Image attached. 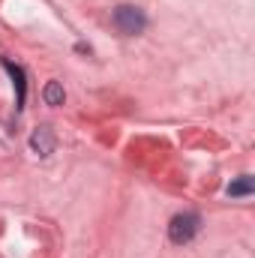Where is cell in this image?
<instances>
[{
  "instance_id": "cell-1",
  "label": "cell",
  "mask_w": 255,
  "mask_h": 258,
  "mask_svg": "<svg viewBox=\"0 0 255 258\" xmlns=\"http://www.w3.org/2000/svg\"><path fill=\"white\" fill-rule=\"evenodd\" d=\"M111 21H114V27H117L123 36H138V33H144V27H147L144 9H138V6H132V3H120V6L111 12Z\"/></svg>"
},
{
  "instance_id": "cell-2",
  "label": "cell",
  "mask_w": 255,
  "mask_h": 258,
  "mask_svg": "<svg viewBox=\"0 0 255 258\" xmlns=\"http://www.w3.org/2000/svg\"><path fill=\"white\" fill-rule=\"evenodd\" d=\"M198 231H201V216H198V213H177V216L168 222V240L177 243V246L189 243Z\"/></svg>"
},
{
  "instance_id": "cell-3",
  "label": "cell",
  "mask_w": 255,
  "mask_h": 258,
  "mask_svg": "<svg viewBox=\"0 0 255 258\" xmlns=\"http://www.w3.org/2000/svg\"><path fill=\"white\" fill-rule=\"evenodd\" d=\"M54 144H57V138H54V129L51 126L33 129V135H30V150H33L36 156H51V153H54Z\"/></svg>"
},
{
  "instance_id": "cell-4",
  "label": "cell",
  "mask_w": 255,
  "mask_h": 258,
  "mask_svg": "<svg viewBox=\"0 0 255 258\" xmlns=\"http://www.w3.org/2000/svg\"><path fill=\"white\" fill-rule=\"evenodd\" d=\"M3 69L12 75V84H15V99H18V108L24 105V93H27V81H24V69L18 63H12L9 57H3Z\"/></svg>"
},
{
  "instance_id": "cell-5",
  "label": "cell",
  "mask_w": 255,
  "mask_h": 258,
  "mask_svg": "<svg viewBox=\"0 0 255 258\" xmlns=\"http://www.w3.org/2000/svg\"><path fill=\"white\" fill-rule=\"evenodd\" d=\"M42 99H45V105H63V99H66L63 84L60 81H48L45 90H42Z\"/></svg>"
},
{
  "instance_id": "cell-6",
  "label": "cell",
  "mask_w": 255,
  "mask_h": 258,
  "mask_svg": "<svg viewBox=\"0 0 255 258\" xmlns=\"http://www.w3.org/2000/svg\"><path fill=\"white\" fill-rule=\"evenodd\" d=\"M252 189H255V180L249 177V174H243L240 180L228 183V189H225V192L231 195V198H243V195H252Z\"/></svg>"
}]
</instances>
